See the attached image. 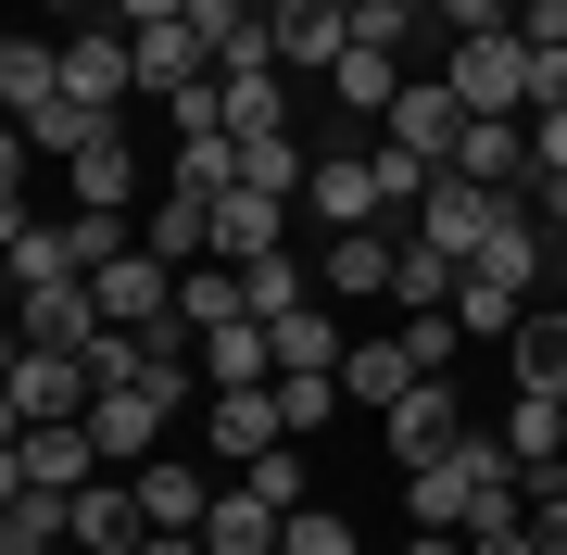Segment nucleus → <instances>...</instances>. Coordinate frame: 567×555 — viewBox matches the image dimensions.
Masks as SVG:
<instances>
[{"mask_svg": "<svg viewBox=\"0 0 567 555\" xmlns=\"http://www.w3.org/2000/svg\"><path fill=\"white\" fill-rule=\"evenodd\" d=\"M63 89L102 102V114H126V89H140V39H126V25H76V39H63Z\"/></svg>", "mask_w": 567, "mask_h": 555, "instance_id": "11", "label": "nucleus"}, {"mask_svg": "<svg viewBox=\"0 0 567 555\" xmlns=\"http://www.w3.org/2000/svg\"><path fill=\"white\" fill-rule=\"evenodd\" d=\"M529 114H567V51H529Z\"/></svg>", "mask_w": 567, "mask_h": 555, "instance_id": "45", "label": "nucleus"}, {"mask_svg": "<svg viewBox=\"0 0 567 555\" xmlns=\"http://www.w3.org/2000/svg\"><path fill=\"white\" fill-rule=\"evenodd\" d=\"M63 189H76V203H102V215H126V203H140V152H126V140H102L89 165H63Z\"/></svg>", "mask_w": 567, "mask_h": 555, "instance_id": "35", "label": "nucleus"}, {"mask_svg": "<svg viewBox=\"0 0 567 555\" xmlns=\"http://www.w3.org/2000/svg\"><path fill=\"white\" fill-rule=\"evenodd\" d=\"M555 493H567V467H555Z\"/></svg>", "mask_w": 567, "mask_h": 555, "instance_id": "53", "label": "nucleus"}, {"mask_svg": "<svg viewBox=\"0 0 567 555\" xmlns=\"http://www.w3.org/2000/svg\"><path fill=\"white\" fill-rule=\"evenodd\" d=\"M290 253V203L278 189H215V266H265Z\"/></svg>", "mask_w": 567, "mask_h": 555, "instance_id": "13", "label": "nucleus"}, {"mask_svg": "<svg viewBox=\"0 0 567 555\" xmlns=\"http://www.w3.org/2000/svg\"><path fill=\"white\" fill-rule=\"evenodd\" d=\"M404 555H480V543H466V531H416Z\"/></svg>", "mask_w": 567, "mask_h": 555, "instance_id": "50", "label": "nucleus"}, {"mask_svg": "<svg viewBox=\"0 0 567 555\" xmlns=\"http://www.w3.org/2000/svg\"><path fill=\"white\" fill-rule=\"evenodd\" d=\"M240 189H278V203H303V189H316V152L290 140V126H278V140H240Z\"/></svg>", "mask_w": 567, "mask_h": 555, "instance_id": "33", "label": "nucleus"}, {"mask_svg": "<svg viewBox=\"0 0 567 555\" xmlns=\"http://www.w3.org/2000/svg\"><path fill=\"white\" fill-rule=\"evenodd\" d=\"M328 89H341L353 114H391V102H404V51H379V39H353V51H341V76H328Z\"/></svg>", "mask_w": 567, "mask_h": 555, "instance_id": "32", "label": "nucleus"}, {"mask_svg": "<svg viewBox=\"0 0 567 555\" xmlns=\"http://www.w3.org/2000/svg\"><path fill=\"white\" fill-rule=\"evenodd\" d=\"M203 379L215 391H265L278 379V329H265V316H227V329L203 341Z\"/></svg>", "mask_w": 567, "mask_h": 555, "instance_id": "23", "label": "nucleus"}, {"mask_svg": "<svg viewBox=\"0 0 567 555\" xmlns=\"http://www.w3.org/2000/svg\"><path fill=\"white\" fill-rule=\"evenodd\" d=\"M442 177L517 189V177H529V114H466V140H454V165H442Z\"/></svg>", "mask_w": 567, "mask_h": 555, "instance_id": "17", "label": "nucleus"}, {"mask_svg": "<svg viewBox=\"0 0 567 555\" xmlns=\"http://www.w3.org/2000/svg\"><path fill=\"white\" fill-rule=\"evenodd\" d=\"M102 13L126 25V39H140V25H177V13H189V0H102Z\"/></svg>", "mask_w": 567, "mask_h": 555, "instance_id": "47", "label": "nucleus"}, {"mask_svg": "<svg viewBox=\"0 0 567 555\" xmlns=\"http://www.w3.org/2000/svg\"><path fill=\"white\" fill-rule=\"evenodd\" d=\"M63 227H76V266H89V278H102V266H126V253H140V240H126V215H102V203H76V215H63Z\"/></svg>", "mask_w": 567, "mask_h": 555, "instance_id": "38", "label": "nucleus"}, {"mask_svg": "<svg viewBox=\"0 0 567 555\" xmlns=\"http://www.w3.org/2000/svg\"><path fill=\"white\" fill-rule=\"evenodd\" d=\"M278 531H290V517L265 505L252 480H215V517H203V543H215V555H278Z\"/></svg>", "mask_w": 567, "mask_h": 555, "instance_id": "22", "label": "nucleus"}, {"mask_svg": "<svg viewBox=\"0 0 567 555\" xmlns=\"http://www.w3.org/2000/svg\"><path fill=\"white\" fill-rule=\"evenodd\" d=\"M0 102H13V126L51 114V102H63V51H51V39H13V51H0Z\"/></svg>", "mask_w": 567, "mask_h": 555, "instance_id": "28", "label": "nucleus"}, {"mask_svg": "<svg viewBox=\"0 0 567 555\" xmlns=\"http://www.w3.org/2000/svg\"><path fill=\"white\" fill-rule=\"evenodd\" d=\"M265 39H278V63H290V76H341L353 13H341V0H265Z\"/></svg>", "mask_w": 567, "mask_h": 555, "instance_id": "9", "label": "nucleus"}, {"mask_svg": "<svg viewBox=\"0 0 567 555\" xmlns=\"http://www.w3.org/2000/svg\"><path fill=\"white\" fill-rule=\"evenodd\" d=\"M89 290H102V316H114V329H164V316H177V266H164L152 240L126 253V266H102Z\"/></svg>", "mask_w": 567, "mask_h": 555, "instance_id": "15", "label": "nucleus"}, {"mask_svg": "<svg viewBox=\"0 0 567 555\" xmlns=\"http://www.w3.org/2000/svg\"><path fill=\"white\" fill-rule=\"evenodd\" d=\"M505 454H517L529 480L567 467V391H517V404H505Z\"/></svg>", "mask_w": 567, "mask_h": 555, "instance_id": "21", "label": "nucleus"}, {"mask_svg": "<svg viewBox=\"0 0 567 555\" xmlns=\"http://www.w3.org/2000/svg\"><path fill=\"white\" fill-rule=\"evenodd\" d=\"M126 543H152L140 480H89V493H76V555H126Z\"/></svg>", "mask_w": 567, "mask_h": 555, "instance_id": "20", "label": "nucleus"}, {"mask_svg": "<svg viewBox=\"0 0 567 555\" xmlns=\"http://www.w3.org/2000/svg\"><path fill=\"white\" fill-rule=\"evenodd\" d=\"M126 555H215L203 531H152V543H126Z\"/></svg>", "mask_w": 567, "mask_h": 555, "instance_id": "48", "label": "nucleus"}, {"mask_svg": "<svg viewBox=\"0 0 567 555\" xmlns=\"http://www.w3.org/2000/svg\"><path fill=\"white\" fill-rule=\"evenodd\" d=\"M328 404H341V379H278V417H290V442L328 430Z\"/></svg>", "mask_w": 567, "mask_h": 555, "instance_id": "43", "label": "nucleus"}, {"mask_svg": "<svg viewBox=\"0 0 567 555\" xmlns=\"http://www.w3.org/2000/svg\"><path fill=\"white\" fill-rule=\"evenodd\" d=\"M529 543L567 555V493H555V480H529Z\"/></svg>", "mask_w": 567, "mask_h": 555, "instance_id": "44", "label": "nucleus"}, {"mask_svg": "<svg viewBox=\"0 0 567 555\" xmlns=\"http://www.w3.org/2000/svg\"><path fill=\"white\" fill-rule=\"evenodd\" d=\"M152 253L164 266H215V203L203 189H152Z\"/></svg>", "mask_w": 567, "mask_h": 555, "instance_id": "26", "label": "nucleus"}, {"mask_svg": "<svg viewBox=\"0 0 567 555\" xmlns=\"http://www.w3.org/2000/svg\"><path fill=\"white\" fill-rule=\"evenodd\" d=\"M203 442H215V467H227V480H240L252 454H278V442H290L278 379H265V391H203Z\"/></svg>", "mask_w": 567, "mask_h": 555, "instance_id": "8", "label": "nucleus"}, {"mask_svg": "<svg viewBox=\"0 0 567 555\" xmlns=\"http://www.w3.org/2000/svg\"><path fill=\"white\" fill-rule=\"evenodd\" d=\"M215 76V51H203V25H140V89H164V102H177V89H203Z\"/></svg>", "mask_w": 567, "mask_h": 555, "instance_id": "24", "label": "nucleus"}, {"mask_svg": "<svg viewBox=\"0 0 567 555\" xmlns=\"http://www.w3.org/2000/svg\"><path fill=\"white\" fill-rule=\"evenodd\" d=\"M51 278H89L76 266V227H39V215L13 203V290H51Z\"/></svg>", "mask_w": 567, "mask_h": 555, "instance_id": "29", "label": "nucleus"}, {"mask_svg": "<svg viewBox=\"0 0 567 555\" xmlns=\"http://www.w3.org/2000/svg\"><path fill=\"white\" fill-rule=\"evenodd\" d=\"M13 140H25V152H63V165H89L102 140H126V114H102V102H76V89H63L51 114H25V126H13Z\"/></svg>", "mask_w": 567, "mask_h": 555, "instance_id": "19", "label": "nucleus"}, {"mask_svg": "<svg viewBox=\"0 0 567 555\" xmlns=\"http://www.w3.org/2000/svg\"><path fill=\"white\" fill-rule=\"evenodd\" d=\"M454 341H466V329H454V304H416V316H404V353H416L429 379L454 367Z\"/></svg>", "mask_w": 567, "mask_h": 555, "instance_id": "41", "label": "nucleus"}, {"mask_svg": "<svg viewBox=\"0 0 567 555\" xmlns=\"http://www.w3.org/2000/svg\"><path fill=\"white\" fill-rule=\"evenodd\" d=\"M416 379H429V367H416V353H404V329H391V341H353V353H341V391H353V404H379V417L404 404Z\"/></svg>", "mask_w": 567, "mask_h": 555, "instance_id": "25", "label": "nucleus"}, {"mask_svg": "<svg viewBox=\"0 0 567 555\" xmlns=\"http://www.w3.org/2000/svg\"><path fill=\"white\" fill-rule=\"evenodd\" d=\"M164 114H177V152H189V140H227V89H215V76H203V89H177Z\"/></svg>", "mask_w": 567, "mask_h": 555, "instance_id": "42", "label": "nucleus"}, {"mask_svg": "<svg viewBox=\"0 0 567 555\" xmlns=\"http://www.w3.org/2000/svg\"><path fill=\"white\" fill-rule=\"evenodd\" d=\"M39 13H89V0H39Z\"/></svg>", "mask_w": 567, "mask_h": 555, "instance_id": "51", "label": "nucleus"}, {"mask_svg": "<svg viewBox=\"0 0 567 555\" xmlns=\"http://www.w3.org/2000/svg\"><path fill=\"white\" fill-rule=\"evenodd\" d=\"M164 430H177V404H164L152 379H114L102 404H89V442H102V467H152Z\"/></svg>", "mask_w": 567, "mask_h": 555, "instance_id": "6", "label": "nucleus"}, {"mask_svg": "<svg viewBox=\"0 0 567 555\" xmlns=\"http://www.w3.org/2000/svg\"><path fill=\"white\" fill-rule=\"evenodd\" d=\"M76 543V493H25V480H0V555H63Z\"/></svg>", "mask_w": 567, "mask_h": 555, "instance_id": "18", "label": "nucleus"}, {"mask_svg": "<svg viewBox=\"0 0 567 555\" xmlns=\"http://www.w3.org/2000/svg\"><path fill=\"white\" fill-rule=\"evenodd\" d=\"M189 25H203V51L227 63V51H240L252 25H265V0H189Z\"/></svg>", "mask_w": 567, "mask_h": 555, "instance_id": "40", "label": "nucleus"}, {"mask_svg": "<svg viewBox=\"0 0 567 555\" xmlns=\"http://www.w3.org/2000/svg\"><path fill=\"white\" fill-rule=\"evenodd\" d=\"M13 430H63V417L102 404V379H89V353H51V341H13Z\"/></svg>", "mask_w": 567, "mask_h": 555, "instance_id": "2", "label": "nucleus"}, {"mask_svg": "<svg viewBox=\"0 0 567 555\" xmlns=\"http://www.w3.org/2000/svg\"><path fill=\"white\" fill-rule=\"evenodd\" d=\"M379 442H391V467H429V454H454V442H466V417H454V379H416L404 404L379 417Z\"/></svg>", "mask_w": 567, "mask_h": 555, "instance_id": "12", "label": "nucleus"}, {"mask_svg": "<svg viewBox=\"0 0 567 555\" xmlns=\"http://www.w3.org/2000/svg\"><path fill=\"white\" fill-rule=\"evenodd\" d=\"M240 480H252V493H265V505L290 517V505H303V480H316V467H303V442H278V454H252Z\"/></svg>", "mask_w": 567, "mask_h": 555, "instance_id": "39", "label": "nucleus"}, {"mask_svg": "<svg viewBox=\"0 0 567 555\" xmlns=\"http://www.w3.org/2000/svg\"><path fill=\"white\" fill-rule=\"evenodd\" d=\"M316 290H328V304H379V290H404V227H341V240L316 253Z\"/></svg>", "mask_w": 567, "mask_h": 555, "instance_id": "7", "label": "nucleus"}, {"mask_svg": "<svg viewBox=\"0 0 567 555\" xmlns=\"http://www.w3.org/2000/svg\"><path fill=\"white\" fill-rule=\"evenodd\" d=\"M529 177H567V114H529Z\"/></svg>", "mask_w": 567, "mask_h": 555, "instance_id": "46", "label": "nucleus"}, {"mask_svg": "<svg viewBox=\"0 0 567 555\" xmlns=\"http://www.w3.org/2000/svg\"><path fill=\"white\" fill-rule=\"evenodd\" d=\"M505 203H517V189H480V177H429V203H416V227H404V240L454 253V266H480V240L505 227Z\"/></svg>", "mask_w": 567, "mask_h": 555, "instance_id": "3", "label": "nucleus"}, {"mask_svg": "<svg viewBox=\"0 0 567 555\" xmlns=\"http://www.w3.org/2000/svg\"><path fill=\"white\" fill-rule=\"evenodd\" d=\"M442 76H454V102H466V114H529V39H517V25H492V39H454Z\"/></svg>", "mask_w": 567, "mask_h": 555, "instance_id": "4", "label": "nucleus"}, {"mask_svg": "<svg viewBox=\"0 0 567 555\" xmlns=\"http://www.w3.org/2000/svg\"><path fill=\"white\" fill-rule=\"evenodd\" d=\"M0 480H25V493H89V480H102L89 417H63V430H13V467H0Z\"/></svg>", "mask_w": 567, "mask_h": 555, "instance_id": "10", "label": "nucleus"}, {"mask_svg": "<svg viewBox=\"0 0 567 555\" xmlns=\"http://www.w3.org/2000/svg\"><path fill=\"white\" fill-rule=\"evenodd\" d=\"M227 316H252V290H240V266H177V329H227Z\"/></svg>", "mask_w": 567, "mask_h": 555, "instance_id": "30", "label": "nucleus"}, {"mask_svg": "<svg viewBox=\"0 0 567 555\" xmlns=\"http://www.w3.org/2000/svg\"><path fill=\"white\" fill-rule=\"evenodd\" d=\"M303 203L328 215V240L341 227H404V203H391V177H379V152H316V189Z\"/></svg>", "mask_w": 567, "mask_h": 555, "instance_id": "5", "label": "nucleus"}, {"mask_svg": "<svg viewBox=\"0 0 567 555\" xmlns=\"http://www.w3.org/2000/svg\"><path fill=\"white\" fill-rule=\"evenodd\" d=\"M341 329H328V290H316V304L303 316H278V379H341Z\"/></svg>", "mask_w": 567, "mask_h": 555, "instance_id": "27", "label": "nucleus"}, {"mask_svg": "<svg viewBox=\"0 0 567 555\" xmlns=\"http://www.w3.org/2000/svg\"><path fill=\"white\" fill-rule=\"evenodd\" d=\"M505 480H529L505 430H466L454 454H429V467H404V505H416V531H466L480 517V493H505Z\"/></svg>", "mask_w": 567, "mask_h": 555, "instance_id": "1", "label": "nucleus"}, {"mask_svg": "<svg viewBox=\"0 0 567 555\" xmlns=\"http://www.w3.org/2000/svg\"><path fill=\"white\" fill-rule=\"evenodd\" d=\"M454 290H466V266H454V253H429V240H404V290H391V304H454Z\"/></svg>", "mask_w": 567, "mask_h": 555, "instance_id": "36", "label": "nucleus"}, {"mask_svg": "<svg viewBox=\"0 0 567 555\" xmlns=\"http://www.w3.org/2000/svg\"><path fill=\"white\" fill-rule=\"evenodd\" d=\"M555 266H567V227H555Z\"/></svg>", "mask_w": 567, "mask_h": 555, "instance_id": "52", "label": "nucleus"}, {"mask_svg": "<svg viewBox=\"0 0 567 555\" xmlns=\"http://www.w3.org/2000/svg\"><path fill=\"white\" fill-rule=\"evenodd\" d=\"M466 543H480V555H543V543H529V531H466Z\"/></svg>", "mask_w": 567, "mask_h": 555, "instance_id": "49", "label": "nucleus"}, {"mask_svg": "<svg viewBox=\"0 0 567 555\" xmlns=\"http://www.w3.org/2000/svg\"><path fill=\"white\" fill-rule=\"evenodd\" d=\"M126 480H140V517H152V531H203V517H215V480H227V467L152 454V467H126Z\"/></svg>", "mask_w": 567, "mask_h": 555, "instance_id": "14", "label": "nucleus"}, {"mask_svg": "<svg viewBox=\"0 0 567 555\" xmlns=\"http://www.w3.org/2000/svg\"><path fill=\"white\" fill-rule=\"evenodd\" d=\"M278 555H365V543H353V517H341V505H290Z\"/></svg>", "mask_w": 567, "mask_h": 555, "instance_id": "37", "label": "nucleus"}, {"mask_svg": "<svg viewBox=\"0 0 567 555\" xmlns=\"http://www.w3.org/2000/svg\"><path fill=\"white\" fill-rule=\"evenodd\" d=\"M404 152H429V165H454V140H466V102H454V76H404V102L379 114Z\"/></svg>", "mask_w": 567, "mask_h": 555, "instance_id": "16", "label": "nucleus"}, {"mask_svg": "<svg viewBox=\"0 0 567 555\" xmlns=\"http://www.w3.org/2000/svg\"><path fill=\"white\" fill-rule=\"evenodd\" d=\"M227 89V140H278L290 126V76H215Z\"/></svg>", "mask_w": 567, "mask_h": 555, "instance_id": "34", "label": "nucleus"}, {"mask_svg": "<svg viewBox=\"0 0 567 555\" xmlns=\"http://www.w3.org/2000/svg\"><path fill=\"white\" fill-rule=\"evenodd\" d=\"M505 353H517V391H567V304H529V329Z\"/></svg>", "mask_w": 567, "mask_h": 555, "instance_id": "31", "label": "nucleus"}]
</instances>
